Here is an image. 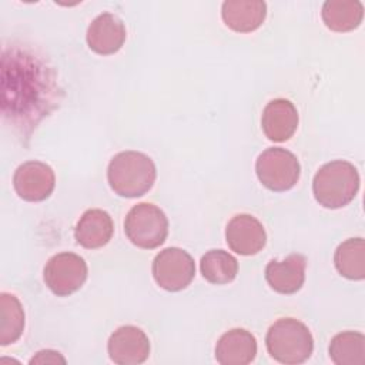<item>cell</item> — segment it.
<instances>
[{
  "label": "cell",
  "mask_w": 365,
  "mask_h": 365,
  "mask_svg": "<svg viewBox=\"0 0 365 365\" xmlns=\"http://www.w3.org/2000/svg\"><path fill=\"white\" fill-rule=\"evenodd\" d=\"M54 70L34 53L13 46L1 56V113L20 133L29 134L58 103Z\"/></svg>",
  "instance_id": "1"
},
{
  "label": "cell",
  "mask_w": 365,
  "mask_h": 365,
  "mask_svg": "<svg viewBox=\"0 0 365 365\" xmlns=\"http://www.w3.org/2000/svg\"><path fill=\"white\" fill-rule=\"evenodd\" d=\"M157 177L153 160L140 151L115 154L107 168L110 188L120 197L135 198L150 191Z\"/></svg>",
  "instance_id": "2"
},
{
  "label": "cell",
  "mask_w": 365,
  "mask_h": 365,
  "mask_svg": "<svg viewBox=\"0 0 365 365\" xmlns=\"http://www.w3.org/2000/svg\"><path fill=\"white\" fill-rule=\"evenodd\" d=\"M358 190L359 174L354 164L344 160L324 164L312 181V192L317 202L331 210L348 205Z\"/></svg>",
  "instance_id": "3"
},
{
  "label": "cell",
  "mask_w": 365,
  "mask_h": 365,
  "mask_svg": "<svg viewBox=\"0 0 365 365\" xmlns=\"http://www.w3.org/2000/svg\"><path fill=\"white\" fill-rule=\"evenodd\" d=\"M268 354L278 362L295 365L305 362L314 351V338L305 324L295 318L275 321L265 336Z\"/></svg>",
  "instance_id": "4"
},
{
  "label": "cell",
  "mask_w": 365,
  "mask_h": 365,
  "mask_svg": "<svg viewBox=\"0 0 365 365\" xmlns=\"http://www.w3.org/2000/svg\"><path fill=\"white\" fill-rule=\"evenodd\" d=\"M124 232L135 247L154 250L167 238L168 220L157 205L140 202L128 211L124 220Z\"/></svg>",
  "instance_id": "5"
},
{
  "label": "cell",
  "mask_w": 365,
  "mask_h": 365,
  "mask_svg": "<svg viewBox=\"0 0 365 365\" xmlns=\"http://www.w3.org/2000/svg\"><path fill=\"white\" fill-rule=\"evenodd\" d=\"M255 173L264 187L275 192H282L291 190L298 182L301 167L291 151L272 147L258 155Z\"/></svg>",
  "instance_id": "6"
},
{
  "label": "cell",
  "mask_w": 365,
  "mask_h": 365,
  "mask_svg": "<svg viewBox=\"0 0 365 365\" xmlns=\"http://www.w3.org/2000/svg\"><path fill=\"white\" fill-rule=\"evenodd\" d=\"M151 272L158 287L177 292L191 284L195 275V264L187 251L178 247H168L155 255Z\"/></svg>",
  "instance_id": "7"
},
{
  "label": "cell",
  "mask_w": 365,
  "mask_h": 365,
  "mask_svg": "<svg viewBox=\"0 0 365 365\" xmlns=\"http://www.w3.org/2000/svg\"><path fill=\"white\" fill-rule=\"evenodd\" d=\"M87 264L80 255L60 252L46 262L43 278L53 294L67 297L81 288L87 279Z\"/></svg>",
  "instance_id": "8"
},
{
  "label": "cell",
  "mask_w": 365,
  "mask_h": 365,
  "mask_svg": "<svg viewBox=\"0 0 365 365\" xmlns=\"http://www.w3.org/2000/svg\"><path fill=\"white\" fill-rule=\"evenodd\" d=\"M56 185L53 168L41 161H26L17 167L13 175V187L20 198L30 202L44 201Z\"/></svg>",
  "instance_id": "9"
},
{
  "label": "cell",
  "mask_w": 365,
  "mask_h": 365,
  "mask_svg": "<svg viewBox=\"0 0 365 365\" xmlns=\"http://www.w3.org/2000/svg\"><path fill=\"white\" fill-rule=\"evenodd\" d=\"M107 351L114 364H143L150 355V339L138 327L123 325L110 335Z\"/></svg>",
  "instance_id": "10"
},
{
  "label": "cell",
  "mask_w": 365,
  "mask_h": 365,
  "mask_svg": "<svg viewBox=\"0 0 365 365\" xmlns=\"http://www.w3.org/2000/svg\"><path fill=\"white\" fill-rule=\"evenodd\" d=\"M225 240L234 252L240 255H254L264 248L267 234L262 224L255 217L237 214L227 224Z\"/></svg>",
  "instance_id": "11"
},
{
  "label": "cell",
  "mask_w": 365,
  "mask_h": 365,
  "mask_svg": "<svg viewBox=\"0 0 365 365\" xmlns=\"http://www.w3.org/2000/svg\"><path fill=\"white\" fill-rule=\"evenodd\" d=\"M127 37V30L120 17L113 13L98 14L88 26L86 40L88 47L101 56L117 53Z\"/></svg>",
  "instance_id": "12"
},
{
  "label": "cell",
  "mask_w": 365,
  "mask_h": 365,
  "mask_svg": "<svg viewBox=\"0 0 365 365\" xmlns=\"http://www.w3.org/2000/svg\"><path fill=\"white\" fill-rule=\"evenodd\" d=\"M261 125L264 134L271 141H287L298 127V111L289 100H271L262 111Z\"/></svg>",
  "instance_id": "13"
},
{
  "label": "cell",
  "mask_w": 365,
  "mask_h": 365,
  "mask_svg": "<svg viewBox=\"0 0 365 365\" xmlns=\"http://www.w3.org/2000/svg\"><path fill=\"white\" fill-rule=\"evenodd\" d=\"M307 259L301 254H291L282 261L272 259L265 268L268 285L279 294H295L305 279Z\"/></svg>",
  "instance_id": "14"
},
{
  "label": "cell",
  "mask_w": 365,
  "mask_h": 365,
  "mask_svg": "<svg viewBox=\"0 0 365 365\" xmlns=\"http://www.w3.org/2000/svg\"><path fill=\"white\" fill-rule=\"evenodd\" d=\"M255 355L257 339L244 328L230 329L215 345V359L222 365H247L254 361Z\"/></svg>",
  "instance_id": "15"
},
{
  "label": "cell",
  "mask_w": 365,
  "mask_h": 365,
  "mask_svg": "<svg viewBox=\"0 0 365 365\" xmlns=\"http://www.w3.org/2000/svg\"><path fill=\"white\" fill-rule=\"evenodd\" d=\"M267 4L261 0H228L222 3L221 17L231 30L250 33L265 20Z\"/></svg>",
  "instance_id": "16"
},
{
  "label": "cell",
  "mask_w": 365,
  "mask_h": 365,
  "mask_svg": "<svg viewBox=\"0 0 365 365\" xmlns=\"http://www.w3.org/2000/svg\"><path fill=\"white\" fill-rule=\"evenodd\" d=\"M114 231L113 218L110 214L100 208L87 210L77 221L74 237L77 242L88 250L100 248L106 245Z\"/></svg>",
  "instance_id": "17"
},
{
  "label": "cell",
  "mask_w": 365,
  "mask_h": 365,
  "mask_svg": "<svg viewBox=\"0 0 365 365\" xmlns=\"http://www.w3.org/2000/svg\"><path fill=\"white\" fill-rule=\"evenodd\" d=\"M321 17L332 31H351L361 24L364 6L358 0H327L322 4Z\"/></svg>",
  "instance_id": "18"
},
{
  "label": "cell",
  "mask_w": 365,
  "mask_h": 365,
  "mask_svg": "<svg viewBox=\"0 0 365 365\" xmlns=\"http://www.w3.org/2000/svg\"><path fill=\"white\" fill-rule=\"evenodd\" d=\"M338 272L354 281L365 278V242L364 238H348L341 242L334 254Z\"/></svg>",
  "instance_id": "19"
},
{
  "label": "cell",
  "mask_w": 365,
  "mask_h": 365,
  "mask_svg": "<svg viewBox=\"0 0 365 365\" xmlns=\"http://www.w3.org/2000/svg\"><path fill=\"white\" fill-rule=\"evenodd\" d=\"M328 352L336 365H364L365 336L356 331L339 332L331 339Z\"/></svg>",
  "instance_id": "20"
},
{
  "label": "cell",
  "mask_w": 365,
  "mask_h": 365,
  "mask_svg": "<svg viewBox=\"0 0 365 365\" xmlns=\"http://www.w3.org/2000/svg\"><path fill=\"white\" fill-rule=\"evenodd\" d=\"M0 345L14 344L24 329V311L19 298L13 294H0Z\"/></svg>",
  "instance_id": "21"
},
{
  "label": "cell",
  "mask_w": 365,
  "mask_h": 365,
  "mask_svg": "<svg viewBox=\"0 0 365 365\" xmlns=\"http://www.w3.org/2000/svg\"><path fill=\"white\" fill-rule=\"evenodd\" d=\"M202 277L215 285L231 282L238 272V261L224 250H211L200 261Z\"/></svg>",
  "instance_id": "22"
},
{
  "label": "cell",
  "mask_w": 365,
  "mask_h": 365,
  "mask_svg": "<svg viewBox=\"0 0 365 365\" xmlns=\"http://www.w3.org/2000/svg\"><path fill=\"white\" fill-rule=\"evenodd\" d=\"M30 364H66V358L58 351L43 349L30 359Z\"/></svg>",
  "instance_id": "23"
}]
</instances>
